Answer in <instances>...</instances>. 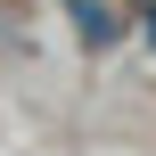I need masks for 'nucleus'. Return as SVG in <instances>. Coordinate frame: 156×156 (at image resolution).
<instances>
[{
	"instance_id": "nucleus-1",
	"label": "nucleus",
	"mask_w": 156,
	"mask_h": 156,
	"mask_svg": "<svg viewBox=\"0 0 156 156\" xmlns=\"http://www.w3.org/2000/svg\"><path fill=\"white\" fill-rule=\"evenodd\" d=\"M74 25H82V41H115V33H123V25L99 8V0H74Z\"/></svg>"
}]
</instances>
